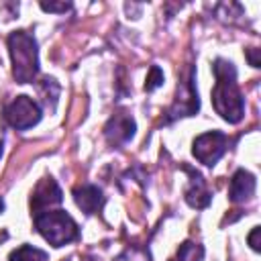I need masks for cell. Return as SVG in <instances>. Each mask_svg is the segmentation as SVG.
<instances>
[{
  "mask_svg": "<svg viewBox=\"0 0 261 261\" xmlns=\"http://www.w3.org/2000/svg\"><path fill=\"white\" fill-rule=\"evenodd\" d=\"M202 259H204V249L198 243L186 241V243L179 245L175 261H202Z\"/></svg>",
  "mask_w": 261,
  "mask_h": 261,
  "instance_id": "obj_13",
  "label": "cell"
},
{
  "mask_svg": "<svg viewBox=\"0 0 261 261\" xmlns=\"http://www.w3.org/2000/svg\"><path fill=\"white\" fill-rule=\"evenodd\" d=\"M35 228L53 247H63L77 239V224L65 210H43L35 214Z\"/></svg>",
  "mask_w": 261,
  "mask_h": 261,
  "instance_id": "obj_3",
  "label": "cell"
},
{
  "mask_svg": "<svg viewBox=\"0 0 261 261\" xmlns=\"http://www.w3.org/2000/svg\"><path fill=\"white\" fill-rule=\"evenodd\" d=\"M173 261H175V259H173Z\"/></svg>",
  "mask_w": 261,
  "mask_h": 261,
  "instance_id": "obj_20",
  "label": "cell"
},
{
  "mask_svg": "<svg viewBox=\"0 0 261 261\" xmlns=\"http://www.w3.org/2000/svg\"><path fill=\"white\" fill-rule=\"evenodd\" d=\"M41 8L45 10V12H65V10H69L71 8V4L69 2H41Z\"/></svg>",
  "mask_w": 261,
  "mask_h": 261,
  "instance_id": "obj_15",
  "label": "cell"
},
{
  "mask_svg": "<svg viewBox=\"0 0 261 261\" xmlns=\"http://www.w3.org/2000/svg\"><path fill=\"white\" fill-rule=\"evenodd\" d=\"M259 232H261L259 226H255V228L251 230V234H249V245H251L253 251H259V249H261V247H259Z\"/></svg>",
  "mask_w": 261,
  "mask_h": 261,
  "instance_id": "obj_16",
  "label": "cell"
},
{
  "mask_svg": "<svg viewBox=\"0 0 261 261\" xmlns=\"http://www.w3.org/2000/svg\"><path fill=\"white\" fill-rule=\"evenodd\" d=\"M0 155H2V141H0Z\"/></svg>",
  "mask_w": 261,
  "mask_h": 261,
  "instance_id": "obj_19",
  "label": "cell"
},
{
  "mask_svg": "<svg viewBox=\"0 0 261 261\" xmlns=\"http://www.w3.org/2000/svg\"><path fill=\"white\" fill-rule=\"evenodd\" d=\"M226 147H228V137L222 130H208V133L194 139L192 153L200 163L212 167L224 155Z\"/></svg>",
  "mask_w": 261,
  "mask_h": 261,
  "instance_id": "obj_5",
  "label": "cell"
},
{
  "mask_svg": "<svg viewBox=\"0 0 261 261\" xmlns=\"http://www.w3.org/2000/svg\"><path fill=\"white\" fill-rule=\"evenodd\" d=\"M255 175L247 169H237L234 175L230 177V188H228V198L234 204L249 202L255 196Z\"/></svg>",
  "mask_w": 261,
  "mask_h": 261,
  "instance_id": "obj_9",
  "label": "cell"
},
{
  "mask_svg": "<svg viewBox=\"0 0 261 261\" xmlns=\"http://www.w3.org/2000/svg\"><path fill=\"white\" fill-rule=\"evenodd\" d=\"M73 200L75 204L86 212V214H96L102 204H104V196H102V190L94 184H84V186H77L73 190Z\"/></svg>",
  "mask_w": 261,
  "mask_h": 261,
  "instance_id": "obj_11",
  "label": "cell"
},
{
  "mask_svg": "<svg viewBox=\"0 0 261 261\" xmlns=\"http://www.w3.org/2000/svg\"><path fill=\"white\" fill-rule=\"evenodd\" d=\"M4 120L16 128V130H27L31 126H35L41 120V108L39 104L29 98V96H16L12 102H8L4 106Z\"/></svg>",
  "mask_w": 261,
  "mask_h": 261,
  "instance_id": "obj_4",
  "label": "cell"
},
{
  "mask_svg": "<svg viewBox=\"0 0 261 261\" xmlns=\"http://www.w3.org/2000/svg\"><path fill=\"white\" fill-rule=\"evenodd\" d=\"M188 173H190V184H188V190H186V202L192 206V208H206L208 204H210V200H212V196H210V192H208V188H206V181H204V177L196 171V169H192V167H184Z\"/></svg>",
  "mask_w": 261,
  "mask_h": 261,
  "instance_id": "obj_10",
  "label": "cell"
},
{
  "mask_svg": "<svg viewBox=\"0 0 261 261\" xmlns=\"http://www.w3.org/2000/svg\"><path fill=\"white\" fill-rule=\"evenodd\" d=\"M135 130H137L135 118L130 114H126V112H118L106 122L104 137L108 139L110 145H124V143H128L133 139Z\"/></svg>",
  "mask_w": 261,
  "mask_h": 261,
  "instance_id": "obj_7",
  "label": "cell"
},
{
  "mask_svg": "<svg viewBox=\"0 0 261 261\" xmlns=\"http://www.w3.org/2000/svg\"><path fill=\"white\" fill-rule=\"evenodd\" d=\"M10 261H47V253L33 245H20L10 253Z\"/></svg>",
  "mask_w": 261,
  "mask_h": 261,
  "instance_id": "obj_12",
  "label": "cell"
},
{
  "mask_svg": "<svg viewBox=\"0 0 261 261\" xmlns=\"http://www.w3.org/2000/svg\"><path fill=\"white\" fill-rule=\"evenodd\" d=\"M61 200H63V196H61V190L55 184V179L53 177H45V179H41L37 184V188H35V192L31 196V208L37 214V212H43V210H47V208H51L55 204H61Z\"/></svg>",
  "mask_w": 261,
  "mask_h": 261,
  "instance_id": "obj_8",
  "label": "cell"
},
{
  "mask_svg": "<svg viewBox=\"0 0 261 261\" xmlns=\"http://www.w3.org/2000/svg\"><path fill=\"white\" fill-rule=\"evenodd\" d=\"M8 51L12 59V75L18 84H29L39 73L37 41L27 31H14L8 35Z\"/></svg>",
  "mask_w": 261,
  "mask_h": 261,
  "instance_id": "obj_2",
  "label": "cell"
},
{
  "mask_svg": "<svg viewBox=\"0 0 261 261\" xmlns=\"http://www.w3.org/2000/svg\"><path fill=\"white\" fill-rule=\"evenodd\" d=\"M161 84H163V71H161L157 65H153V67L149 69V75H147V82H145V90H147V92H153V90H157Z\"/></svg>",
  "mask_w": 261,
  "mask_h": 261,
  "instance_id": "obj_14",
  "label": "cell"
},
{
  "mask_svg": "<svg viewBox=\"0 0 261 261\" xmlns=\"http://www.w3.org/2000/svg\"><path fill=\"white\" fill-rule=\"evenodd\" d=\"M198 108H200V100H198V92L194 90V69H190L188 80L177 86V100L169 108L167 112L169 116L165 118V122H171L177 116H192L198 112Z\"/></svg>",
  "mask_w": 261,
  "mask_h": 261,
  "instance_id": "obj_6",
  "label": "cell"
},
{
  "mask_svg": "<svg viewBox=\"0 0 261 261\" xmlns=\"http://www.w3.org/2000/svg\"><path fill=\"white\" fill-rule=\"evenodd\" d=\"M247 55H249V59H251V65H253V67H259V59H257V49H249V51H247Z\"/></svg>",
  "mask_w": 261,
  "mask_h": 261,
  "instance_id": "obj_17",
  "label": "cell"
},
{
  "mask_svg": "<svg viewBox=\"0 0 261 261\" xmlns=\"http://www.w3.org/2000/svg\"><path fill=\"white\" fill-rule=\"evenodd\" d=\"M216 84L212 90L214 110L230 124H237L245 116V98L237 84V69L226 59H216L212 65Z\"/></svg>",
  "mask_w": 261,
  "mask_h": 261,
  "instance_id": "obj_1",
  "label": "cell"
},
{
  "mask_svg": "<svg viewBox=\"0 0 261 261\" xmlns=\"http://www.w3.org/2000/svg\"><path fill=\"white\" fill-rule=\"evenodd\" d=\"M2 210H4V200L0 198V212H2Z\"/></svg>",
  "mask_w": 261,
  "mask_h": 261,
  "instance_id": "obj_18",
  "label": "cell"
}]
</instances>
